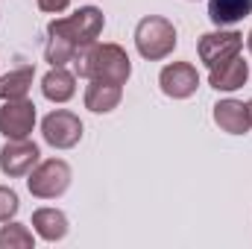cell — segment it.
Listing matches in <instances>:
<instances>
[{
	"label": "cell",
	"mask_w": 252,
	"mask_h": 249,
	"mask_svg": "<svg viewBox=\"0 0 252 249\" xmlns=\"http://www.w3.org/2000/svg\"><path fill=\"white\" fill-rule=\"evenodd\" d=\"M124 97V88L118 82H103V79H88V88H85V106L97 115H106L112 109H118Z\"/></svg>",
	"instance_id": "7c38bea8"
},
{
	"label": "cell",
	"mask_w": 252,
	"mask_h": 249,
	"mask_svg": "<svg viewBox=\"0 0 252 249\" xmlns=\"http://www.w3.org/2000/svg\"><path fill=\"white\" fill-rule=\"evenodd\" d=\"M135 47L144 59L150 62H158V59H167L173 50H176V27L167 21V18H158V15H147L138 21L135 27Z\"/></svg>",
	"instance_id": "3957f363"
},
{
	"label": "cell",
	"mask_w": 252,
	"mask_h": 249,
	"mask_svg": "<svg viewBox=\"0 0 252 249\" xmlns=\"http://www.w3.org/2000/svg\"><path fill=\"white\" fill-rule=\"evenodd\" d=\"M214 124L220 126L223 132H229V135H244V132H250V109H247V103H238V100H220L217 106H214Z\"/></svg>",
	"instance_id": "30bf717a"
},
{
	"label": "cell",
	"mask_w": 252,
	"mask_h": 249,
	"mask_svg": "<svg viewBox=\"0 0 252 249\" xmlns=\"http://www.w3.org/2000/svg\"><path fill=\"white\" fill-rule=\"evenodd\" d=\"M35 126V106L21 97V100H6V106L0 109V132L6 138H30Z\"/></svg>",
	"instance_id": "9c48e42d"
},
{
	"label": "cell",
	"mask_w": 252,
	"mask_h": 249,
	"mask_svg": "<svg viewBox=\"0 0 252 249\" xmlns=\"http://www.w3.org/2000/svg\"><path fill=\"white\" fill-rule=\"evenodd\" d=\"M73 70L85 79H103V82L124 85L132 73V62H129L126 50L118 44H91L76 53Z\"/></svg>",
	"instance_id": "6da1fadb"
},
{
	"label": "cell",
	"mask_w": 252,
	"mask_h": 249,
	"mask_svg": "<svg viewBox=\"0 0 252 249\" xmlns=\"http://www.w3.org/2000/svg\"><path fill=\"white\" fill-rule=\"evenodd\" d=\"M27 185H30V193L38 196V199H56L70 185V167H67V161H62V158L41 161V164L32 167Z\"/></svg>",
	"instance_id": "277c9868"
},
{
	"label": "cell",
	"mask_w": 252,
	"mask_h": 249,
	"mask_svg": "<svg viewBox=\"0 0 252 249\" xmlns=\"http://www.w3.org/2000/svg\"><path fill=\"white\" fill-rule=\"evenodd\" d=\"M18 193L12 187H3L0 185V223H9V217L18 214Z\"/></svg>",
	"instance_id": "ac0fdd59"
},
{
	"label": "cell",
	"mask_w": 252,
	"mask_h": 249,
	"mask_svg": "<svg viewBox=\"0 0 252 249\" xmlns=\"http://www.w3.org/2000/svg\"><path fill=\"white\" fill-rule=\"evenodd\" d=\"M252 15V0H208V18L214 27H232Z\"/></svg>",
	"instance_id": "4fadbf2b"
},
{
	"label": "cell",
	"mask_w": 252,
	"mask_h": 249,
	"mask_svg": "<svg viewBox=\"0 0 252 249\" xmlns=\"http://www.w3.org/2000/svg\"><path fill=\"white\" fill-rule=\"evenodd\" d=\"M41 91L50 103H67L76 94V76L64 67H53L44 79H41Z\"/></svg>",
	"instance_id": "5bb4252c"
},
{
	"label": "cell",
	"mask_w": 252,
	"mask_h": 249,
	"mask_svg": "<svg viewBox=\"0 0 252 249\" xmlns=\"http://www.w3.org/2000/svg\"><path fill=\"white\" fill-rule=\"evenodd\" d=\"M32 76H35V67L32 64L18 67V70H9L0 79V100H21V97H27V91L32 85Z\"/></svg>",
	"instance_id": "2e32d148"
},
{
	"label": "cell",
	"mask_w": 252,
	"mask_h": 249,
	"mask_svg": "<svg viewBox=\"0 0 252 249\" xmlns=\"http://www.w3.org/2000/svg\"><path fill=\"white\" fill-rule=\"evenodd\" d=\"M247 79H250V67L241 59V53L229 62L211 67V73H208V82L214 91H238L241 85H247Z\"/></svg>",
	"instance_id": "8fae6325"
},
{
	"label": "cell",
	"mask_w": 252,
	"mask_h": 249,
	"mask_svg": "<svg viewBox=\"0 0 252 249\" xmlns=\"http://www.w3.org/2000/svg\"><path fill=\"white\" fill-rule=\"evenodd\" d=\"M32 226H35L38 238H44L50 244L62 241L64 235H67V217H64L62 211H56V208H38L32 214Z\"/></svg>",
	"instance_id": "9a60e30c"
},
{
	"label": "cell",
	"mask_w": 252,
	"mask_h": 249,
	"mask_svg": "<svg viewBox=\"0 0 252 249\" xmlns=\"http://www.w3.org/2000/svg\"><path fill=\"white\" fill-rule=\"evenodd\" d=\"M158 85L167 97L173 100H185L190 97L196 88H199V73L190 62H173V64H164L161 73H158Z\"/></svg>",
	"instance_id": "ba28073f"
},
{
	"label": "cell",
	"mask_w": 252,
	"mask_h": 249,
	"mask_svg": "<svg viewBox=\"0 0 252 249\" xmlns=\"http://www.w3.org/2000/svg\"><path fill=\"white\" fill-rule=\"evenodd\" d=\"M41 135H44V141L50 147L70 150V147H76L82 141V121L67 109H56L41 121Z\"/></svg>",
	"instance_id": "5b68a950"
},
{
	"label": "cell",
	"mask_w": 252,
	"mask_h": 249,
	"mask_svg": "<svg viewBox=\"0 0 252 249\" xmlns=\"http://www.w3.org/2000/svg\"><path fill=\"white\" fill-rule=\"evenodd\" d=\"M250 50H252V32H250Z\"/></svg>",
	"instance_id": "44dd1931"
},
{
	"label": "cell",
	"mask_w": 252,
	"mask_h": 249,
	"mask_svg": "<svg viewBox=\"0 0 252 249\" xmlns=\"http://www.w3.org/2000/svg\"><path fill=\"white\" fill-rule=\"evenodd\" d=\"M241 47H244V35L235 32V30H229V32H223V30L220 32H208V35L199 38V59L211 70L217 64L235 59L241 53Z\"/></svg>",
	"instance_id": "52a82bcc"
},
{
	"label": "cell",
	"mask_w": 252,
	"mask_h": 249,
	"mask_svg": "<svg viewBox=\"0 0 252 249\" xmlns=\"http://www.w3.org/2000/svg\"><path fill=\"white\" fill-rule=\"evenodd\" d=\"M103 24H106L103 12H100L97 6H85V9H79V12L67 15V18L53 21V24L47 27V35H59V38H64L70 47L85 50V47L97 44V35L103 32Z\"/></svg>",
	"instance_id": "7a4b0ae2"
},
{
	"label": "cell",
	"mask_w": 252,
	"mask_h": 249,
	"mask_svg": "<svg viewBox=\"0 0 252 249\" xmlns=\"http://www.w3.org/2000/svg\"><path fill=\"white\" fill-rule=\"evenodd\" d=\"M38 147L30 138H9V144L0 150V170L6 176H30L38 164Z\"/></svg>",
	"instance_id": "8992f818"
},
{
	"label": "cell",
	"mask_w": 252,
	"mask_h": 249,
	"mask_svg": "<svg viewBox=\"0 0 252 249\" xmlns=\"http://www.w3.org/2000/svg\"><path fill=\"white\" fill-rule=\"evenodd\" d=\"M67 6H70V0H38V9H41V12H56V15H59Z\"/></svg>",
	"instance_id": "d6986e66"
},
{
	"label": "cell",
	"mask_w": 252,
	"mask_h": 249,
	"mask_svg": "<svg viewBox=\"0 0 252 249\" xmlns=\"http://www.w3.org/2000/svg\"><path fill=\"white\" fill-rule=\"evenodd\" d=\"M32 247V232L21 223H9L0 229V249H30Z\"/></svg>",
	"instance_id": "e0dca14e"
},
{
	"label": "cell",
	"mask_w": 252,
	"mask_h": 249,
	"mask_svg": "<svg viewBox=\"0 0 252 249\" xmlns=\"http://www.w3.org/2000/svg\"><path fill=\"white\" fill-rule=\"evenodd\" d=\"M247 109H250V121H252V100H250V103H247Z\"/></svg>",
	"instance_id": "ffe728a7"
}]
</instances>
